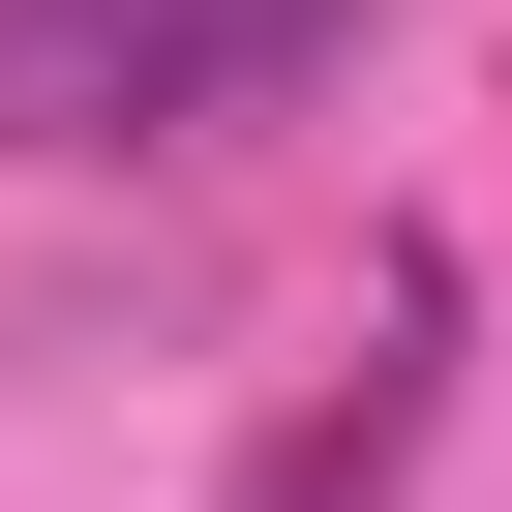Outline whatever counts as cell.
I'll use <instances>...</instances> for the list:
<instances>
[{"instance_id": "cell-1", "label": "cell", "mask_w": 512, "mask_h": 512, "mask_svg": "<svg viewBox=\"0 0 512 512\" xmlns=\"http://www.w3.org/2000/svg\"><path fill=\"white\" fill-rule=\"evenodd\" d=\"M332 61H362V0H0V151H181Z\"/></svg>"}, {"instance_id": "cell-2", "label": "cell", "mask_w": 512, "mask_h": 512, "mask_svg": "<svg viewBox=\"0 0 512 512\" xmlns=\"http://www.w3.org/2000/svg\"><path fill=\"white\" fill-rule=\"evenodd\" d=\"M422 392H452V272H392V302H362V362L241 452L211 512H392V482H422Z\"/></svg>"}]
</instances>
